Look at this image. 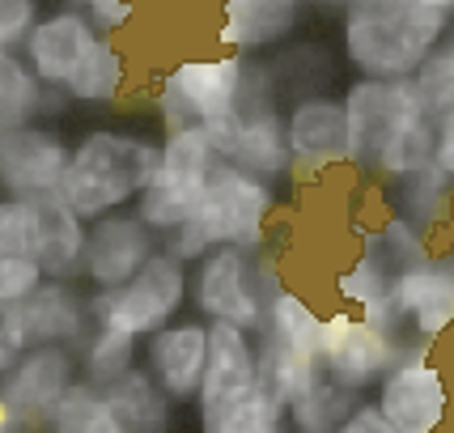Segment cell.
Wrapping results in <instances>:
<instances>
[{
    "instance_id": "cb8c5ba5",
    "label": "cell",
    "mask_w": 454,
    "mask_h": 433,
    "mask_svg": "<svg viewBox=\"0 0 454 433\" xmlns=\"http://www.w3.org/2000/svg\"><path fill=\"white\" fill-rule=\"evenodd\" d=\"M98 395L123 433H175V404L153 387V378L145 374L140 366L128 370L123 378H115Z\"/></svg>"
},
{
    "instance_id": "8d00e7d4",
    "label": "cell",
    "mask_w": 454,
    "mask_h": 433,
    "mask_svg": "<svg viewBox=\"0 0 454 433\" xmlns=\"http://www.w3.org/2000/svg\"><path fill=\"white\" fill-rule=\"evenodd\" d=\"M21 353H26V335L18 332V323L9 315H0V378L18 366Z\"/></svg>"
},
{
    "instance_id": "e0dca14e",
    "label": "cell",
    "mask_w": 454,
    "mask_h": 433,
    "mask_svg": "<svg viewBox=\"0 0 454 433\" xmlns=\"http://www.w3.org/2000/svg\"><path fill=\"white\" fill-rule=\"evenodd\" d=\"M204 361H208V327L200 319H178L145 340V357L137 366L153 378V387L175 408H187V404H196Z\"/></svg>"
},
{
    "instance_id": "30bf717a",
    "label": "cell",
    "mask_w": 454,
    "mask_h": 433,
    "mask_svg": "<svg viewBox=\"0 0 454 433\" xmlns=\"http://www.w3.org/2000/svg\"><path fill=\"white\" fill-rule=\"evenodd\" d=\"M403 349H408L403 340L378 332L374 323H365L361 315L336 306V311L323 315V332H318V370H323V378H327L332 387L365 399V391H374L378 378L403 357Z\"/></svg>"
},
{
    "instance_id": "2e32d148",
    "label": "cell",
    "mask_w": 454,
    "mask_h": 433,
    "mask_svg": "<svg viewBox=\"0 0 454 433\" xmlns=\"http://www.w3.org/2000/svg\"><path fill=\"white\" fill-rule=\"evenodd\" d=\"M94 43H98V35L85 21L81 4H59L51 13H39V21L30 26V35H26L18 56L43 90L59 94V85L73 77V68L85 59V51Z\"/></svg>"
},
{
    "instance_id": "4dcf8cb0",
    "label": "cell",
    "mask_w": 454,
    "mask_h": 433,
    "mask_svg": "<svg viewBox=\"0 0 454 433\" xmlns=\"http://www.w3.org/2000/svg\"><path fill=\"white\" fill-rule=\"evenodd\" d=\"M43 429L47 433H123L115 416L106 413L102 395L94 387H85L81 378H77V387L56 404V413L47 416Z\"/></svg>"
},
{
    "instance_id": "484cf974",
    "label": "cell",
    "mask_w": 454,
    "mask_h": 433,
    "mask_svg": "<svg viewBox=\"0 0 454 433\" xmlns=\"http://www.w3.org/2000/svg\"><path fill=\"white\" fill-rule=\"evenodd\" d=\"M64 98L43 90L30 77V68L21 64L18 51H0V132H18V128H35L43 115H56Z\"/></svg>"
},
{
    "instance_id": "4fadbf2b",
    "label": "cell",
    "mask_w": 454,
    "mask_h": 433,
    "mask_svg": "<svg viewBox=\"0 0 454 433\" xmlns=\"http://www.w3.org/2000/svg\"><path fill=\"white\" fill-rule=\"evenodd\" d=\"M64 161H68V140L47 123L0 132V192L21 204H51L59 200Z\"/></svg>"
},
{
    "instance_id": "e575fe53",
    "label": "cell",
    "mask_w": 454,
    "mask_h": 433,
    "mask_svg": "<svg viewBox=\"0 0 454 433\" xmlns=\"http://www.w3.org/2000/svg\"><path fill=\"white\" fill-rule=\"evenodd\" d=\"M35 21H39L35 0H0V51H21Z\"/></svg>"
},
{
    "instance_id": "74e56055",
    "label": "cell",
    "mask_w": 454,
    "mask_h": 433,
    "mask_svg": "<svg viewBox=\"0 0 454 433\" xmlns=\"http://www.w3.org/2000/svg\"><path fill=\"white\" fill-rule=\"evenodd\" d=\"M340 433H391V425L378 416L374 399H361L353 413L344 416V425H340Z\"/></svg>"
},
{
    "instance_id": "5b68a950",
    "label": "cell",
    "mask_w": 454,
    "mask_h": 433,
    "mask_svg": "<svg viewBox=\"0 0 454 433\" xmlns=\"http://www.w3.org/2000/svg\"><path fill=\"white\" fill-rule=\"evenodd\" d=\"M158 111L166 128H221L247 106H268V94L255 90V64L242 56H196L178 59L161 73Z\"/></svg>"
},
{
    "instance_id": "7402d4cb",
    "label": "cell",
    "mask_w": 454,
    "mask_h": 433,
    "mask_svg": "<svg viewBox=\"0 0 454 433\" xmlns=\"http://www.w3.org/2000/svg\"><path fill=\"white\" fill-rule=\"evenodd\" d=\"M81 247H85V225L68 213L59 200L35 204V268L43 280L77 285L81 280Z\"/></svg>"
},
{
    "instance_id": "7c38bea8",
    "label": "cell",
    "mask_w": 454,
    "mask_h": 433,
    "mask_svg": "<svg viewBox=\"0 0 454 433\" xmlns=\"http://www.w3.org/2000/svg\"><path fill=\"white\" fill-rule=\"evenodd\" d=\"M399 332L408 344H437L454 323V264L450 256H429L391 280Z\"/></svg>"
},
{
    "instance_id": "f546056e",
    "label": "cell",
    "mask_w": 454,
    "mask_h": 433,
    "mask_svg": "<svg viewBox=\"0 0 454 433\" xmlns=\"http://www.w3.org/2000/svg\"><path fill=\"white\" fill-rule=\"evenodd\" d=\"M200 433H289V425L280 408H272L259 391H247L221 413L200 416Z\"/></svg>"
},
{
    "instance_id": "d590c367",
    "label": "cell",
    "mask_w": 454,
    "mask_h": 433,
    "mask_svg": "<svg viewBox=\"0 0 454 433\" xmlns=\"http://www.w3.org/2000/svg\"><path fill=\"white\" fill-rule=\"evenodd\" d=\"M81 13H85V21L94 26V35L115 39L119 30L132 26V18H137L140 9L137 4H128V0H90V4H81Z\"/></svg>"
},
{
    "instance_id": "6da1fadb",
    "label": "cell",
    "mask_w": 454,
    "mask_h": 433,
    "mask_svg": "<svg viewBox=\"0 0 454 433\" xmlns=\"http://www.w3.org/2000/svg\"><path fill=\"white\" fill-rule=\"evenodd\" d=\"M344 166L382 183H403L429 170L434 119L425 115L408 81H353L340 94Z\"/></svg>"
},
{
    "instance_id": "5bb4252c",
    "label": "cell",
    "mask_w": 454,
    "mask_h": 433,
    "mask_svg": "<svg viewBox=\"0 0 454 433\" xmlns=\"http://www.w3.org/2000/svg\"><path fill=\"white\" fill-rule=\"evenodd\" d=\"M161 242L145 225L140 216L128 213H111L98 216L85 225V247H81V280L90 285V294H111L123 280L145 268V259L158 256Z\"/></svg>"
},
{
    "instance_id": "1f68e13d",
    "label": "cell",
    "mask_w": 454,
    "mask_h": 433,
    "mask_svg": "<svg viewBox=\"0 0 454 433\" xmlns=\"http://www.w3.org/2000/svg\"><path fill=\"white\" fill-rule=\"evenodd\" d=\"M408 85H412V94L420 98V106H425L429 119L454 115V43L450 39L442 43L434 56L412 73Z\"/></svg>"
},
{
    "instance_id": "ac0fdd59",
    "label": "cell",
    "mask_w": 454,
    "mask_h": 433,
    "mask_svg": "<svg viewBox=\"0 0 454 433\" xmlns=\"http://www.w3.org/2000/svg\"><path fill=\"white\" fill-rule=\"evenodd\" d=\"M285 145L297 178H318L344 166V111L336 94H301L285 111Z\"/></svg>"
},
{
    "instance_id": "603a6c76",
    "label": "cell",
    "mask_w": 454,
    "mask_h": 433,
    "mask_svg": "<svg viewBox=\"0 0 454 433\" xmlns=\"http://www.w3.org/2000/svg\"><path fill=\"white\" fill-rule=\"evenodd\" d=\"M318 332H323V311L310 297L280 285L272 302H268V311H263V327H259L255 340H268V344L285 349L297 361L318 366Z\"/></svg>"
},
{
    "instance_id": "d6a6232c",
    "label": "cell",
    "mask_w": 454,
    "mask_h": 433,
    "mask_svg": "<svg viewBox=\"0 0 454 433\" xmlns=\"http://www.w3.org/2000/svg\"><path fill=\"white\" fill-rule=\"evenodd\" d=\"M30 256H35V204L0 196V259H30Z\"/></svg>"
},
{
    "instance_id": "ffe728a7",
    "label": "cell",
    "mask_w": 454,
    "mask_h": 433,
    "mask_svg": "<svg viewBox=\"0 0 454 433\" xmlns=\"http://www.w3.org/2000/svg\"><path fill=\"white\" fill-rule=\"evenodd\" d=\"M306 21V4L297 0H225L217 21V47L225 56H251L289 43Z\"/></svg>"
},
{
    "instance_id": "ba28073f",
    "label": "cell",
    "mask_w": 454,
    "mask_h": 433,
    "mask_svg": "<svg viewBox=\"0 0 454 433\" xmlns=\"http://www.w3.org/2000/svg\"><path fill=\"white\" fill-rule=\"evenodd\" d=\"M213 161H217V154L200 128H166V137L158 140V166H153V175L132 209L140 216V225L158 242H166L196 213Z\"/></svg>"
},
{
    "instance_id": "9a60e30c",
    "label": "cell",
    "mask_w": 454,
    "mask_h": 433,
    "mask_svg": "<svg viewBox=\"0 0 454 433\" xmlns=\"http://www.w3.org/2000/svg\"><path fill=\"white\" fill-rule=\"evenodd\" d=\"M77 387V353L73 349H26L18 366L0 378V404L18 416L26 433L47 425L56 404Z\"/></svg>"
},
{
    "instance_id": "277c9868",
    "label": "cell",
    "mask_w": 454,
    "mask_h": 433,
    "mask_svg": "<svg viewBox=\"0 0 454 433\" xmlns=\"http://www.w3.org/2000/svg\"><path fill=\"white\" fill-rule=\"evenodd\" d=\"M277 216V187L251 178L230 161H213L196 213L161 242V251L183 259L187 268L208 251H242L263 256Z\"/></svg>"
},
{
    "instance_id": "836d02e7",
    "label": "cell",
    "mask_w": 454,
    "mask_h": 433,
    "mask_svg": "<svg viewBox=\"0 0 454 433\" xmlns=\"http://www.w3.org/2000/svg\"><path fill=\"white\" fill-rule=\"evenodd\" d=\"M43 285V272L30 259H0V315L21 306Z\"/></svg>"
},
{
    "instance_id": "9c48e42d",
    "label": "cell",
    "mask_w": 454,
    "mask_h": 433,
    "mask_svg": "<svg viewBox=\"0 0 454 433\" xmlns=\"http://www.w3.org/2000/svg\"><path fill=\"white\" fill-rule=\"evenodd\" d=\"M374 408L391 433H442L450 421V378L437 366V344H408L374 387Z\"/></svg>"
},
{
    "instance_id": "8fae6325",
    "label": "cell",
    "mask_w": 454,
    "mask_h": 433,
    "mask_svg": "<svg viewBox=\"0 0 454 433\" xmlns=\"http://www.w3.org/2000/svg\"><path fill=\"white\" fill-rule=\"evenodd\" d=\"M217 161H230L251 178L277 187L285 178H294V161H289V145H285V111L268 106H247L221 128L204 132Z\"/></svg>"
},
{
    "instance_id": "44dd1931",
    "label": "cell",
    "mask_w": 454,
    "mask_h": 433,
    "mask_svg": "<svg viewBox=\"0 0 454 433\" xmlns=\"http://www.w3.org/2000/svg\"><path fill=\"white\" fill-rule=\"evenodd\" d=\"M204 327H208V361L196 391L200 416L221 413L225 404L255 391V335L221 327V323H204Z\"/></svg>"
},
{
    "instance_id": "f1b7e54d",
    "label": "cell",
    "mask_w": 454,
    "mask_h": 433,
    "mask_svg": "<svg viewBox=\"0 0 454 433\" xmlns=\"http://www.w3.org/2000/svg\"><path fill=\"white\" fill-rule=\"evenodd\" d=\"M356 404H361V395H348L332 387L327 378H318L310 391H301L285 408V425H289V433H340L344 416L353 413Z\"/></svg>"
},
{
    "instance_id": "4316f807",
    "label": "cell",
    "mask_w": 454,
    "mask_h": 433,
    "mask_svg": "<svg viewBox=\"0 0 454 433\" xmlns=\"http://www.w3.org/2000/svg\"><path fill=\"white\" fill-rule=\"evenodd\" d=\"M323 370L318 366H306V361H297L289 357L285 349L277 344H268V340H255V391L272 404V408H289L301 391H310Z\"/></svg>"
},
{
    "instance_id": "83f0119b",
    "label": "cell",
    "mask_w": 454,
    "mask_h": 433,
    "mask_svg": "<svg viewBox=\"0 0 454 433\" xmlns=\"http://www.w3.org/2000/svg\"><path fill=\"white\" fill-rule=\"evenodd\" d=\"M137 353H140V344L132 335L90 327L85 340L77 344V378L85 387H94V391H106L115 378L137 370Z\"/></svg>"
},
{
    "instance_id": "52a82bcc",
    "label": "cell",
    "mask_w": 454,
    "mask_h": 433,
    "mask_svg": "<svg viewBox=\"0 0 454 433\" xmlns=\"http://www.w3.org/2000/svg\"><path fill=\"white\" fill-rule=\"evenodd\" d=\"M183 311H187V264L170 251L149 256L145 268L111 294H85L90 327L132 335L137 344L178 323Z\"/></svg>"
},
{
    "instance_id": "d6986e66",
    "label": "cell",
    "mask_w": 454,
    "mask_h": 433,
    "mask_svg": "<svg viewBox=\"0 0 454 433\" xmlns=\"http://www.w3.org/2000/svg\"><path fill=\"white\" fill-rule=\"evenodd\" d=\"M26 335V349H73L90 332V315H85V294L77 285H59V280H43L35 294L21 306L4 311Z\"/></svg>"
},
{
    "instance_id": "3957f363",
    "label": "cell",
    "mask_w": 454,
    "mask_h": 433,
    "mask_svg": "<svg viewBox=\"0 0 454 433\" xmlns=\"http://www.w3.org/2000/svg\"><path fill=\"white\" fill-rule=\"evenodd\" d=\"M158 166V140L132 128H90L77 145H68V161L59 175V204L81 225L111 213L137 209L145 183Z\"/></svg>"
},
{
    "instance_id": "d4e9b609",
    "label": "cell",
    "mask_w": 454,
    "mask_h": 433,
    "mask_svg": "<svg viewBox=\"0 0 454 433\" xmlns=\"http://www.w3.org/2000/svg\"><path fill=\"white\" fill-rule=\"evenodd\" d=\"M123 94H128V56L119 39H102V35L73 68V77L59 85V98L77 106H115Z\"/></svg>"
},
{
    "instance_id": "7a4b0ae2",
    "label": "cell",
    "mask_w": 454,
    "mask_h": 433,
    "mask_svg": "<svg viewBox=\"0 0 454 433\" xmlns=\"http://www.w3.org/2000/svg\"><path fill=\"white\" fill-rule=\"evenodd\" d=\"M450 0H348L340 35L356 81H412V73L450 39Z\"/></svg>"
},
{
    "instance_id": "8992f818",
    "label": "cell",
    "mask_w": 454,
    "mask_h": 433,
    "mask_svg": "<svg viewBox=\"0 0 454 433\" xmlns=\"http://www.w3.org/2000/svg\"><path fill=\"white\" fill-rule=\"evenodd\" d=\"M280 285L285 280L272 256L208 251L187 268V306H196L200 323H221V327L259 335L263 311Z\"/></svg>"
}]
</instances>
